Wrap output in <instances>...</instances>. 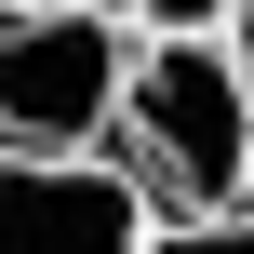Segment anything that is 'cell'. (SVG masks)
<instances>
[{
    "label": "cell",
    "mask_w": 254,
    "mask_h": 254,
    "mask_svg": "<svg viewBox=\"0 0 254 254\" xmlns=\"http://www.w3.org/2000/svg\"><path fill=\"white\" fill-rule=\"evenodd\" d=\"M121 67L134 40L107 0H0V147H107Z\"/></svg>",
    "instance_id": "7a4b0ae2"
},
{
    "label": "cell",
    "mask_w": 254,
    "mask_h": 254,
    "mask_svg": "<svg viewBox=\"0 0 254 254\" xmlns=\"http://www.w3.org/2000/svg\"><path fill=\"white\" fill-rule=\"evenodd\" d=\"M107 161L161 201V214H214L254 188V94L214 27H134L121 107H107Z\"/></svg>",
    "instance_id": "6da1fadb"
},
{
    "label": "cell",
    "mask_w": 254,
    "mask_h": 254,
    "mask_svg": "<svg viewBox=\"0 0 254 254\" xmlns=\"http://www.w3.org/2000/svg\"><path fill=\"white\" fill-rule=\"evenodd\" d=\"M147 254H254V201H214V214H147Z\"/></svg>",
    "instance_id": "277c9868"
},
{
    "label": "cell",
    "mask_w": 254,
    "mask_h": 254,
    "mask_svg": "<svg viewBox=\"0 0 254 254\" xmlns=\"http://www.w3.org/2000/svg\"><path fill=\"white\" fill-rule=\"evenodd\" d=\"M147 214L107 147H0V254H147Z\"/></svg>",
    "instance_id": "3957f363"
},
{
    "label": "cell",
    "mask_w": 254,
    "mask_h": 254,
    "mask_svg": "<svg viewBox=\"0 0 254 254\" xmlns=\"http://www.w3.org/2000/svg\"><path fill=\"white\" fill-rule=\"evenodd\" d=\"M214 40H228V67H241V94H254V0H228V27H214Z\"/></svg>",
    "instance_id": "8992f818"
},
{
    "label": "cell",
    "mask_w": 254,
    "mask_h": 254,
    "mask_svg": "<svg viewBox=\"0 0 254 254\" xmlns=\"http://www.w3.org/2000/svg\"><path fill=\"white\" fill-rule=\"evenodd\" d=\"M241 201H254V188H241Z\"/></svg>",
    "instance_id": "52a82bcc"
},
{
    "label": "cell",
    "mask_w": 254,
    "mask_h": 254,
    "mask_svg": "<svg viewBox=\"0 0 254 254\" xmlns=\"http://www.w3.org/2000/svg\"><path fill=\"white\" fill-rule=\"evenodd\" d=\"M134 27H228V0H121Z\"/></svg>",
    "instance_id": "5b68a950"
}]
</instances>
